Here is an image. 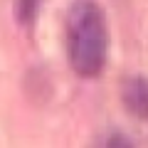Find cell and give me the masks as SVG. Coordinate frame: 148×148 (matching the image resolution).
I'll return each instance as SVG.
<instances>
[{"mask_svg":"<svg viewBox=\"0 0 148 148\" xmlns=\"http://www.w3.org/2000/svg\"><path fill=\"white\" fill-rule=\"evenodd\" d=\"M96 148H133V143H131V138H128L126 133L109 131V133H104V136L99 138Z\"/></svg>","mask_w":148,"mask_h":148,"instance_id":"4","label":"cell"},{"mask_svg":"<svg viewBox=\"0 0 148 148\" xmlns=\"http://www.w3.org/2000/svg\"><path fill=\"white\" fill-rule=\"evenodd\" d=\"M121 99L131 116L148 119V77H128L121 86Z\"/></svg>","mask_w":148,"mask_h":148,"instance_id":"2","label":"cell"},{"mask_svg":"<svg viewBox=\"0 0 148 148\" xmlns=\"http://www.w3.org/2000/svg\"><path fill=\"white\" fill-rule=\"evenodd\" d=\"M109 54L106 12L96 0H74L67 12V57L72 69L84 79L104 72Z\"/></svg>","mask_w":148,"mask_h":148,"instance_id":"1","label":"cell"},{"mask_svg":"<svg viewBox=\"0 0 148 148\" xmlns=\"http://www.w3.org/2000/svg\"><path fill=\"white\" fill-rule=\"evenodd\" d=\"M40 5H42V0H15V20L22 27H32L37 12H40Z\"/></svg>","mask_w":148,"mask_h":148,"instance_id":"3","label":"cell"}]
</instances>
